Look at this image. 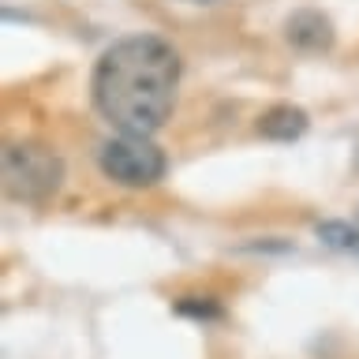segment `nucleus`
<instances>
[{"mask_svg":"<svg viewBox=\"0 0 359 359\" xmlns=\"http://www.w3.org/2000/svg\"><path fill=\"white\" fill-rule=\"evenodd\" d=\"M307 112H303L299 105H273V109H266L262 116H258V135L269 142H292V139H299L303 131H307Z\"/></svg>","mask_w":359,"mask_h":359,"instance_id":"5","label":"nucleus"},{"mask_svg":"<svg viewBox=\"0 0 359 359\" xmlns=\"http://www.w3.org/2000/svg\"><path fill=\"white\" fill-rule=\"evenodd\" d=\"M355 165H359V150H355Z\"/></svg>","mask_w":359,"mask_h":359,"instance_id":"9","label":"nucleus"},{"mask_svg":"<svg viewBox=\"0 0 359 359\" xmlns=\"http://www.w3.org/2000/svg\"><path fill=\"white\" fill-rule=\"evenodd\" d=\"M97 165L120 187H154L165 176V154L150 142V135L109 139L97 154Z\"/></svg>","mask_w":359,"mask_h":359,"instance_id":"3","label":"nucleus"},{"mask_svg":"<svg viewBox=\"0 0 359 359\" xmlns=\"http://www.w3.org/2000/svg\"><path fill=\"white\" fill-rule=\"evenodd\" d=\"M184 4H217V0H184Z\"/></svg>","mask_w":359,"mask_h":359,"instance_id":"8","label":"nucleus"},{"mask_svg":"<svg viewBox=\"0 0 359 359\" xmlns=\"http://www.w3.org/2000/svg\"><path fill=\"white\" fill-rule=\"evenodd\" d=\"M180 56L154 34H131L109 45L94 67V105L123 135H154L172 112Z\"/></svg>","mask_w":359,"mask_h":359,"instance_id":"1","label":"nucleus"},{"mask_svg":"<svg viewBox=\"0 0 359 359\" xmlns=\"http://www.w3.org/2000/svg\"><path fill=\"white\" fill-rule=\"evenodd\" d=\"M285 38L303 53H325L333 45V22L314 8H303L285 22Z\"/></svg>","mask_w":359,"mask_h":359,"instance_id":"4","label":"nucleus"},{"mask_svg":"<svg viewBox=\"0 0 359 359\" xmlns=\"http://www.w3.org/2000/svg\"><path fill=\"white\" fill-rule=\"evenodd\" d=\"M176 314H187V318H221V307L210 296H184L176 303Z\"/></svg>","mask_w":359,"mask_h":359,"instance_id":"7","label":"nucleus"},{"mask_svg":"<svg viewBox=\"0 0 359 359\" xmlns=\"http://www.w3.org/2000/svg\"><path fill=\"white\" fill-rule=\"evenodd\" d=\"M4 191L15 202H41L49 198L64 180V161L41 142H15L4 150Z\"/></svg>","mask_w":359,"mask_h":359,"instance_id":"2","label":"nucleus"},{"mask_svg":"<svg viewBox=\"0 0 359 359\" xmlns=\"http://www.w3.org/2000/svg\"><path fill=\"white\" fill-rule=\"evenodd\" d=\"M318 240L322 243H330V247H355L359 243V232L352 229V224H344V221H322L318 224Z\"/></svg>","mask_w":359,"mask_h":359,"instance_id":"6","label":"nucleus"}]
</instances>
